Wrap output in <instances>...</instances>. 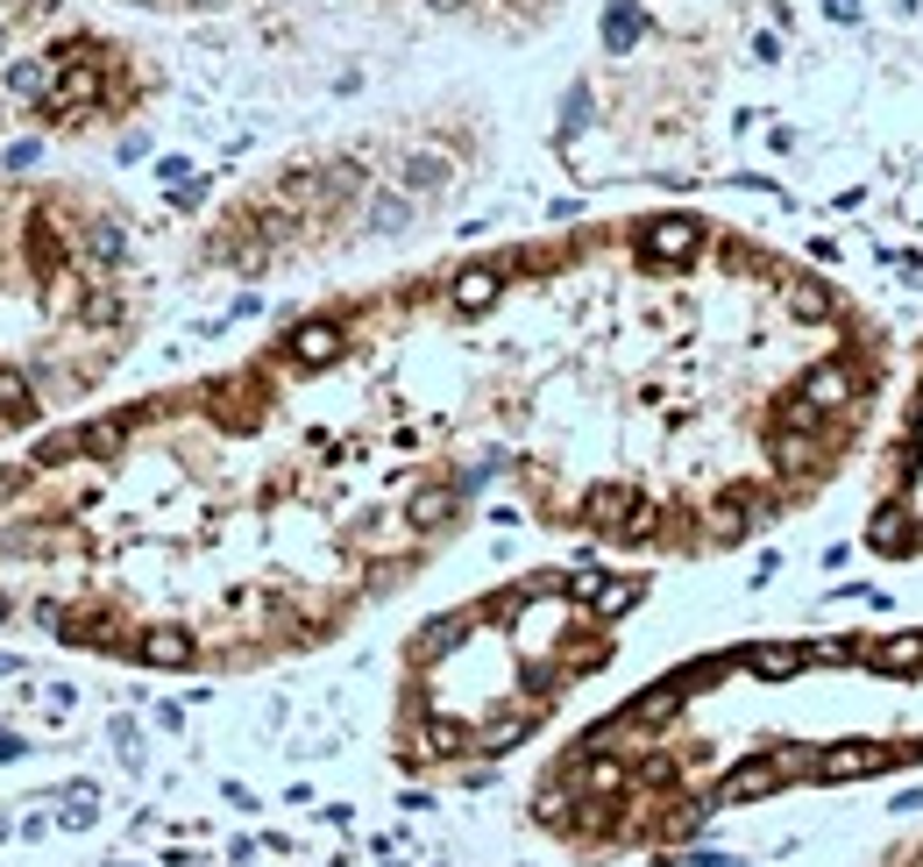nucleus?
I'll return each mask as SVG.
<instances>
[{
	"label": "nucleus",
	"mask_w": 923,
	"mask_h": 867,
	"mask_svg": "<svg viewBox=\"0 0 923 867\" xmlns=\"http://www.w3.org/2000/svg\"><path fill=\"white\" fill-rule=\"evenodd\" d=\"M8 498H22V470H0V505Z\"/></svg>",
	"instance_id": "6"
},
{
	"label": "nucleus",
	"mask_w": 923,
	"mask_h": 867,
	"mask_svg": "<svg viewBox=\"0 0 923 867\" xmlns=\"http://www.w3.org/2000/svg\"><path fill=\"white\" fill-rule=\"evenodd\" d=\"M874 555H923V363L896 420H881V484H874Z\"/></svg>",
	"instance_id": "3"
},
{
	"label": "nucleus",
	"mask_w": 923,
	"mask_h": 867,
	"mask_svg": "<svg viewBox=\"0 0 923 867\" xmlns=\"http://www.w3.org/2000/svg\"><path fill=\"white\" fill-rule=\"evenodd\" d=\"M739 65L817 57V71H888L923 86V0H724Z\"/></svg>",
	"instance_id": "2"
},
{
	"label": "nucleus",
	"mask_w": 923,
	"mask_h": 867,
	"mask_svg": "<svg viewBox=\"0 0 923 867\" xmlns=\"http://www.w3.org/2000/svg\"><path fill=\"white\" fill-rule=\"evenodd\" d=\"M22 420H36V384L22 370H0V427H22Z\"/></svg>",
	"instance_id": "4"
},
{
	"label": "nucleus",
	"mask_w": 923,
	"mask_h": 867,
	"mask_svg": "<svg viewBox=\"0 0 923 867\" xmlns=\"http://www.w3.org/2000/svg\"><path fill=\"white\" fill-rule=\"evenodd\" d=\"M533 335L491 349L497 441L540 519L724 555L810 513L888 420L896 335L859 292L703 214L505 249Z\"/></svg>",
	"instance_id": "1"
},
{
	"label": "nucleus",
	"mask_w": 923,
	"mask_h": 867,
	"mask_svg": "<svg viewBox=\"0 0 923 867\" xmlns=\"http://www.w3.org/2000/svg\"><path fill=\"white\" fill-rule=\"evenodd\" d=\"M874 867H923V825L902 832L896 846H881V854H874Z\"/></svg>",
	"instance_id": "5"
}]
</instances>
